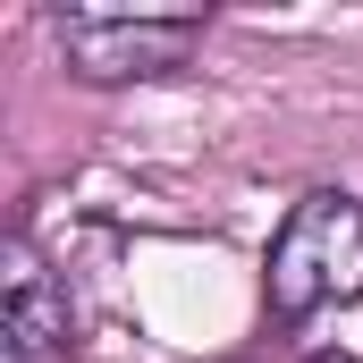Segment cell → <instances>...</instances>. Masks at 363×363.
<instances>
[{
  "instance_id": "cell-3",
  "label": "cell",
  "mask_w": 363,
  "mask_h": 363,
  "mask_svg": "<svg viewBox=\"0 0 363 363\" xmlns=\"http://www.w3.org/2000/svg\"><path fill=\"white\" fill-rule=\"evenodd\" d=\"M68 338L77 321H68L51 262L26 237H9L0 245V363H68Z\"/></svg>"
},
{
  "instance_id": "cell-2",
  "label": "cell",
  "mask_w": 363,
  "mask_h": 363,
  "mask_svg": "<svg viewBox=\"0 0 363 363\" xmlns=\"http://www.w3.org/2000/svg\"><path fill=\"white\" fill-rule=\"evenodd\" d=\"M60 60L68 77L85 85H127V77H169L186 68V51L203 43V17L194 9H169V17H60Z\"/></svg>"
},
{
  "instance_id": "cell-4",
  "label": "cell",
  "mask_w": 363,
  "mask_h": 363,
  "mask_svg": "<svg viewBox=\"0 0 363 363\" xmlns=\"http://www.w3.org/2000/svg\"><path fill=\"white\" fill-rule=\"evenodd\" d=\"M313 363H363V355H313Z\"/></svg>"
},
{
  "instance_id": "cell-1",
  "label": "cell",
  "mask_w": 363,
  "mask_h": 363,
  "mask_svg": "<svg viewBox=\"0 0 363 363\" xmlns=\"http://www.w3.org/2000/svg\"><path fill=\"white\" fill-rule=\"evenodd\" d=\"M355 296H363V203L321 186L271 237V313L279 321H313V313L355 304Z\"/></svg>"
}]
</instances>
